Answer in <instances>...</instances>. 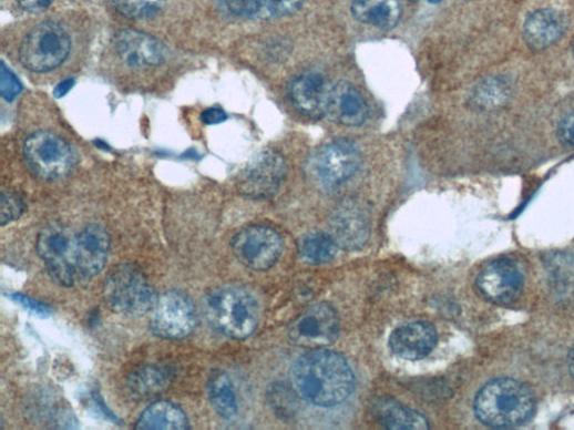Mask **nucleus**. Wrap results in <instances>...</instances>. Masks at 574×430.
Returning <instances> with one entry per match:
<instances>
[{
	"label": "nucleus",
	"mask_w": 574,
	"mask_h": 430,
	"mask_svg": "<svg viewBox=\"0 0 574 430\" xmlns=\"http://www.w3.org/2000/svg\"><path fill=\"white\" fill-rule=\"evenodd\" d=\"M291 380L305 400L320 407L344 402L355 388V376L347 361L322 349L303 356L293 367Z\"/></svg>",
	"instance_id": "f257e3e1"
},
{
	"label": "nucleus",
	"mask_w": 574,
	"mask_h": 430,
	"mask_svg": "<svg viewBox=\"0 0 574 430\" xmlns=\"http://www.w3.org/2000/svg\"><path fill=\"white\" fill-rule=\"evenodd\" d=\"M473 408L475 417L490 427H516L534 414L535 397L526 385L501 378L489 382L476 393Z\"/></svg>",
	"instance_id": "f03ea898"
},
{
	"label": "nucleus",
	"mask_w": 574,
	"mask_h": 430,
	"mask_svg": "<svg viewBox=\"0 0 574 430\" xmlns=\"http://www.w3.org/2000/svg\"><path fill=\"white\" fill-rule=\"evenodd\" d=\"M204 311L217 331L235 340L249 338L259 321L256 298L239 286H224L208 293L204 300Z\"/></svg>",
	"instance_id": "7ed1b4c3"
},
{
	"label": "nucleus",
	"mask_w": 574,
	"mask_h": 430,
	"mask_svg": "<svg viewBox=\"0 0 574 430\" xmlns=\"http://www.w3.org/2000/svg\"><path fill=\"white\" fill-rule=\"evenodd\" d=\"M103 291L107 306L129 317H142L153 311L158 300L155 288L134 264L113 267L104 281Z\"/></svg>",
	"instance_id": "20e7f679"
},
{
	"label": "nucleus",
	"mask_w": 574,
	"mask_h": 430,
	"mask_svg": "<svg viewBox=\"0 0 574 430\" xmlns=\"http://www.w3.org/2000/svg\"><path fill=\"white\" fill-rule=\"evenodd\" d=\"M71 39L58 23L43 22L34 27L20 47V60L30 71L45 73L55 70L68 59Z\"/></svg>",
	"instance_id": "39448f33"
},
{
	"label": "nucleus",
	"mask_w": 574,
	"mask_h": 430,
	"mask_svg": "<svg viewBox=\"0 0 574 430\" xmlns=\"http://www.w3.org/2000/svg\"><path fill=\"white\" fill-rule=\"evenodd\" d=\"M24 156L31 171L44 181L68 177L76 164V155L70 144L51 132L32 134L25 141Z\"/></svg>",
	"instance_id": "423d86ee"
},
{
	"label": "nucleus",
	"mask_w": 574,
	"mask_h": 430,
	"mask_svg": "<svg viewBox=\"0 0 574 430\" xmlns=\"http://www.w3.org/2000/svg\"><path fill=\"white\" fill-rule=\"evenodd\" d=\"M76 236L62 224L43 228L37 242V250L50 278L61 287H71L75 278Z\"/></svg>",
	"instance_id": "0eeeda50"
},
{
	"label": "nucleus",
	"mask_w": 574,
	"mask_h": 430,
	"mask_svg": "<svg viewBox=\"0 0 574 430\" xmlns=\"http://www.w3.org/2000/svg\"><path fill=\"white\" fill-rule=\"evenodd\" d=\"M197 310L193 299L180 290L158 297L151 318L152 332L165 340H182L194 332Z\"/></svg>",
	"instance_id": "6e6552de"
},
{
	"label": "nucleus",
	"mask_w": 574,
	"mask_h": 430,
	"mask_svg": "<svg viewBox=\"0 0 574 430\" xmlns=\"http://www.w3.org/2000/svg\"><path fill=\"white\" fill-rule=\"evenodd\" d=\"M337 310L327 303H319L304 310L287 329L290 341L305 349H322L336 342L339 336Z\"/></svg>",
	"instance_id": "1a4fd4ad"
},
{
	"label": "nucleus",
	"mask_w": 574,
	"mask_h": 430,
	"mask_svg": "<svg viewBox=\"0 0 574 430\" xmlns=\"http://www.w3.org/2000/svg\"><path fill=\"white\" fill-rule=\"evenodd\" d=\"M232 249L245 267L263 272L271 268L283 250L279 235L265 226H252L240 231L232 240Z\"/></svg>",
	"instance_id": "9d476101"
},
{
	"label": "nucleus",
	"mask_w": 574,
	"mask_h": 430,
	"mask_svg": "<svg viewBox=\"0 0 574 430\" xmlns=\"http://www.w3.org/2000/svg\"><path fill=\"white\" fill-rule=\"evenodd\" d=\"M287 172L285 158L277 152L259 153L237 178V188L250 198H268L274 196L283 185Z\"/></svg>",
	"instance_id": "9b49d317"
},
{
	"label": "nucleus",
	"mask_w": 574,
	"mask_h": 430,
	"mask_svg": "<svg viewBox=\"0 0 574 430\" xmlns=\"http://www.w3.org/2000/svg\"><path fill=\"white\" fill-rule=\"evenodd\" d=\"M476 286L492 303L511 305L522 295L524 273L516 260L500 258L485 266L476 278Z\"/></svg>",
	"instance_id": "f8f14e48"
},
{
	"label": "nucleus",
	"mask_w": 574,
	"mask_h": 430,
	"mask_svg": "<svg viewBox=\"0 0 574 430\" xmlns=\"http://www.w3.org/2000/svg\"><path fill=\"white\" fill-rule=\"evenodd\" d=\"M361 155L348 140H337L321 147L315 160L318 180L327 187H337L350 180L359 170Z\"/></svg>",
	"instance_id": "ddd939ff"
},
{
	"label": "nucleus",
	"mask_w": 574,
	"mask_h": 430,
	"mask_svg": "<svg viewBox=\"0 0 574 430\" xmlns=\"http://www.w3.org/2000/svg\"><path fill=\"white\" fill-rule=\"evenodd\" d=\"M111 236L101 225L86 226L76 236L75 247V278L88 284L104 270L110 250Z\"/></svg>",
	"instance_id": "4468645a"
},
{
	"label": "nucleus",
	"mask_w": 574,
	"mask_h": 430,
	"mask_svg": "<svg viewBox=\"0 0 574 430\" xmlns=\"http://www.w3.org/2000/svg\"><path fill=\"white\" fill-rule=\"evenodd\" d=\"M114 47L122 61L135 69L163 64L168 50L158 39L135 30H122L114 37Z\"/></svg>",
	"instance_id": "2eb2a0df"
},
{
	"label": "nucleus",
	"mask_w": 574,
	"mask_h": 430,
	"mask_svg": "<svg viewBox=\"0 0 574 430\" xmlns=\"http://www.w3.org/2000/svg\"><path fill=\"white\" fill-rule=\"evenodd\" d=\"M330 91L327 79L314 71L297 76L289 88L296 110L301 115L316 120L327 115Z\"/></svg>",
	"instance_id": "dca6fc26"
},
{
	"label": "nucleus",
	"mask_w": 574,
	"mask_h": 430,
	"mask_svg": "<svg viewBox=\"0 0 574 430\" xmlns=\"http://www.w3.org/2000/svg\"><path fill=\"white\" fill-rule=\"evenodd\" d=\"M326 116L336 124L359 127L369 116V106L355 85L340 81L331 88Z\"/></svg>",
	"instance_id": "f3484780"
},
{
	"label": "nucleus",
	"mask_w": 574,
	"mask_h": 430,
	"mask_svg": "<svg viewBox=\"0 0 574 430\" xmlns=\"http://www.w3.org/2000/svg\"><path fill=\"white\" fill-rule=\"evenodd\" d=\"M369 235L368 219L359 206L345 203L336 209L330 222V236L338 247L359 250L368 242Z\"/></svg>",
	"instance_id": "a211bd4d"
},
{
	"label": "nucleus",
	"mask_w": 574,
	"mask_h": 430,
	"mask_svg": "<svg viewBox=\"0 0 574 430\" xmlns=\"http://www.w3.org/2000/svg\"><path fill=\"white\" fill-rule=\"evenodd\" d=\"M438 334L428 321H413L398 328L390 338L396 356L406 360H421L435 348Z\"/></svg>",
	"instance_id": "6ab92c4d"
},
{
	"label": "nucleus",
	"mask_w": 574,
	"mask_h": 430,
	"mask_svg": "<svg viewBox=\"0 0 574 430\" xmlns=\"http://www.w3.org/2000/svg\"><path fill=\"white\" fill-rule=\"evenodd\" d=\"M567 29L566 17L556 10L543 9L529 17L523 38L527 47L541 51L556 43Z\"/></svg>",
	"instance_id": "aec40b11"
},
{
	"label": "nucleus",
	"mask_w": 574,
	"mask_h": 430,
	"mask_svg": "<svg viewBox=\"0 0 574 430\" xmlns=\"http://www.w3.org/2000/svg\"><path fill=\"white\" fill-rule=\"evenodd\" d=\"M350 10L357 22L381 31L396 29L402 17L400 0H352Z\"/></svg>",
	"instance_id": "412c9836"
},
{
	"label": "nucleus",
	"mask_w": 574,
	"mask_h": 430,
	"mask_svg": "<svg viewBox=\"0 0 574 430\" xmlns=\"http://www.w3.org/2000/svg\"><path fill=\"white\" fill-rule=\"evenodd\" d=\"M234 16L252 20L289 17L303 7L304 0H222Z\"/></svg>",
	"instance_id": "4be33fe9"
},
{
	"label": "nucleus",
	"mask_w": 574,
	"mask_h": 430,
	"mask_svg": "<svg viewBox=\"0 0 574 430\" xmlns=\"http://www.w3.org/2000/svg\"><path fill=\"white\" fill-rule=\"evenodd\" d=\"M173 373L161 366H144L134 370L127 378L130 392L140 400L164 393L172 383Z\"/></svg>",
	"instance_id": "5701e85b"
},
{
	"label": "nucleus",
	"mask_w": 574,
	"mask_h": 430,
	"mask_svg": "<svg viewBox=\"0 0 574 430\" xmlns=\"http://www.w3.org/2000/svg\"><path fill=\"white\" fill-rule=\"evenodd\" d=\"M135 429H174L184 430L189 428L188 418L185 412L175 403L160 400L148 406L135 423Z\"/></svg>",
	"instance_id": "b1692460"
},
{
	"label": "nucleus",
	"mask_w": 574,
	"mask_h": 430,
	"mask_svg": "<svg viewBox=\"0 0 574 430\" xmlns=\"http://www.w3.org/2000/svg\"><path fill=\"white\" fill-rule=\"evenodd\" d=\"M372 413L381 426L389 429L423 430L430 427L423 414L390 399L379 400Z\"/></svg>",
	"instance_id": "393cba45"
},
{
	"label": "nucleus",
	"mask_w": 574,
	"mask_h": 430,
	"mask_svg": "<svg viewBox=\"0 0 574 430\" xmlns=\"http://www.w3.org/2000/svg\"><path fill=\"white\" fill-rule=\"evenodd\" d=\"M207 391L214 410L224 419H232L238 411L237 397L229 376L215 371L208 380Z\"/></svg>",
	"instance_id": "a878e982"
},
{
	"label": "nucleus",
	"mask_w": 574,
	"mask_h": 430,
	"mask_svg": "<svg viewBox=\"0 0 574 430\" xmlns=\"http://www.w3.org/2000/svg\"><path fill=\"white\" fill-rule=\"evenodd\" d=\"M512 84L503 76H493L478 84L471 95L472 104L482 111H494L511 96Z\"/></svg>",
	"instance_id": "bb28decb"
},
{
	"label": "nucleus",
	"mask_w": 574,
	"mask_h": 430,
	"mask_svg": "<svg viewBox=\"0 0 574 430\" xmlns=\"http://www.w3.org/2000/svg\"><path fill=\"white\" fill-rule=\"evenodd\" d=\"M338 246L330 235L324 233L309 234L300 242V254L309 263L321 265L331 262L337 255Z\"/></svg>",
	"instance_id": "cd10ccee"
},
{
	"label": "nucleus",
	"mask_w": 574,
	"mask_h": 430,
	"mask_svg": "<svg viewBox=\"0 0 574 430\" xmlns=\"http://www.w3.org/2000/svg\"><path fill=\"white\" fill-rule=\"evenodd\" d=\"M166 0H112L116 11L131 20H146L155 17Z\"/></svg>",
	"instance_id": "c85d7f7f"
},
{
	"label": "nucleus",
	"mask_w": 574,
	"mask_h": 430,
	"mask_svg": "<svg viewBox=\"0 0 574 430\" xmlns=\"http://www.w3.org/2000/svg\"><path fill=\"white\" fill-rule=\"evenodd\" d=\"M547 269L558 291L565 293L574 285V258L564 254H554L547 258ZM555 287V288H556Z\"/></svg>",
	"instance_id": "c756f323"
},
{
	"label": "nucleus",
	"mask_w": 574,
	"mask_h": 430,
	"mask_svg": "<svg viewBox=\"0 0 574 430\" xmlns=\"http://www.w3.org/2000/svg\"><path fill=\"white\" fill-rule=\"evenodd\" d=\"M25 211L23 199L13 192L4 191L0 197V224L8 226L20 219Z\"/></svg>",
	"instance_id": "7c9ffc66"
},
{
	"label": "nucleus",
	"mask_w": 574,
	"mask_h": 430,
	"mask_svg": "<svg viewBox=\"0 0 574 430\" xmlns=\"http://www.w3.org/2000/svg\"><path fill=\"white\" fill-rule=\"evenodd\" d=\"M269 403L273 409L281 414L295 412L296 399L293 392L285 387L274 385L268 391Z\"/></svg>",
	"instance_id": "2f4dec72"
},
{
	"label": "nucleus",
	"mask_w": 574,
	"mask_h": 430,
	"mask_svg": "<svg viewBox=\"0 0 574 430\" xmlns=\"http://www.w3.org/2000/svg\"><path fill=\"white\" fill-rule=\"evenodd\" d=\"M23 86L19 78L3 62L0 65V92L2 96L9 101H14L22 92Z\"/></svg>",
	"instance_id": "473e14b6"
},
{
	"label": "nucleus",
	"mask_w": 574,
	"mask_h": 430,
	"mask_svg": "<svg viewBox=\"0 0 574 430\" xmlns=\"http://www.w3.org/2000/svg\"><path fill=\"white\" fill-rule=\"evenodd\" d=\"M11 298L18 303L20 306H22L25 310L31 313L32 315L39 316V317H50L53 315V309L51 306L31 298L23 294H13L11 295Z\"/></svg>",
	"instance_id": "72a5a7b5"
},
{
	"label": "nucleus",
	"mask_w": 574,
	"mask_h": 430,
	"mask_svg": "<svg viewBox=\"0 0 574 430\" xmlns=\"http://www.w3.org/2000/svg\"><path fill=\"white\" fill-rule=\"evenodd\" d=\"M557 136L563 144L574 147V114L560 122Z\"/></svg>",
	"instance_id": "f704fd0d"
},
{
	"label": "nucleus",
	"mask_w": 574,
	"mask_h": 430,
	"mask_svg": "<svg viewBox=\"0 0 574 430\" xmlns=\"http://www.w3.org/2000/svg\"><path fill=\"white\" fill-rule=\"evenodd\" d=\"M17 2L25 12L41 14L54 3V0H17Z\"/></svg>",
	"instance_id": "c9c22d12"
},
{
	"label": "nucleus",
	"mask_w": 574,
	"mask_h": 430,
	"mask_svg": "<svg viewBox=\"0 0 574 430\" xmlns=\"http://www.w3.org/2000/svg\"><path fill=\"white\" fill-rule=\"evenodd\" d=\"M227 119V114L218 106L209 108L202 115V121L205 125H218L226 122Z\"/></svg>",
	"instance_id": "e433bc0d"
},
{
	"label": "nucleus",
	"mask_w": 574,
	"mask_h": 430,
	"mask_svg": "<svg viewBox=\"0 0 574 430\" xmlns=\"http://www.w3.org/2000/svg\"><path fill=\"white\" fill-rule=\"evenodd\" d=\"M73 86H74V80L65 79L55 86L53 94L55 98L61 99L64 95H66Z\"/></svg>",
	"instance_id": "4c0bfd02"
},
{
	"label": "nucleus",
	"mask_w": 574,
	"mask_h": 430,
	"mask_svg": "<svg viewBox=\"0 0 574 430\" xmlns=\"http://www.w3.org/2000/svg\"><path fill=\"white\" fill-rule=\"evenodd\" d=\"M567 366H568V371L574 379V347L571 349V351L568 354Z\"/></svg>",
	"instance_id": "58836bf2"
},
{
	"label": "nucleus",
	"mask_w": 574,
	"mask_h": 430,
	"mask_svg": "<svg viewBox=\"0 0 574 430\" xmlns=\"http://www.w3.org/2000/svg\"><path fill=\"white\" fill-rule=\"evenodd\" d=\"M430 2L438 3V2H441V0H430Z\"/></svg>",
	"instance_id": "ea45409f"
},
{
	"label": "nucleus",
	"mask_w": 574,
	"mask_h": 430,
	"mask_svg": "<svg viewBox=\"0 0 574 430\" xmlns=\"http://www.w3.org/2000/svg\"><path fill=\"white\" fill-rule=\"evenodd\" d=\"M412 2H419V0H412Z\"/></svg>",
	"instance_id": "a19ab883"
},
{
	"label": "nucleus",
	"mask_w": 574,
	"mask_h": 430,
	"mask_svg": "<svg viewBox=\"0 0 574 430\" xmlns=\"http://www.w3.org/2000/svg\"><path fill=\"white\" fill-rule=\"evenodd\" d=\"M573 52H574V42H573Z\"/></svg>",
	"instance_id": "79ce46f5"
}]
</instances>
